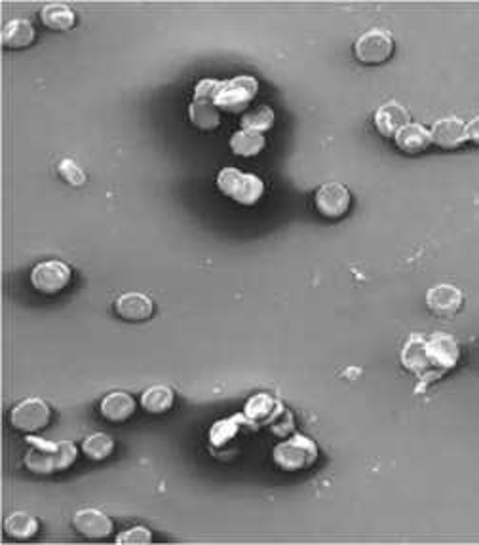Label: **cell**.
<instances>
[{"instance_id":"cell-1","label":"cell","mask_w":479,"mask_h":545,"mask_svg":"<svg viewBox=\"0 0 479 545\" xmlns=\"http://www.w3.org/2000/svg\"><path fill=\"white\" fill-rule=\"evenodd\" d=\"M27 452L23 464L33 475H54L71 469L78 458V448L71 441H46L27 436Z\"/></svg>"},{"instance_id":"cell-2","label":"cell","mask_w":479,"mask_h":545,"mask_svg":"<svg viewBox=\"0 0 479 545\" xmlns=\"http://www.w3.org/2000/svg\"><path fill=\"white\" fill-rule=\"evenodd\" d=\"M215 185L223 196L244 208H254L265 196L263 179L254 173H244L236 168H223L217 173Z\"/></svg>"},{"instance_id":"cell-3","label":"cell","mask_w":479,"mask_h":545,"mask_svg":"<svg viewBox=\"0 0 479 545\" xmlns=\"http://www.w3.org/2000/svg\"><path fill=\"white\" fill-rule=\"evenodd\" d=\"M318 457L319 448L316 441L303 434H297V431L272 448L274 466L287 473H299L310 469L318 462Z\"/></svg>"},{"instance_id":"cell-4","label":"cell","mask_w":479,"mask_h":545,"mask_svg":"<svg viewBox=\"0 0 479 545\" xmlns=\"http://www.w3.org/2000/svg\"><path fill=\"white\" fill-rule=\"evenodd\" d=\"M400 361H401V367L407 373L415 375L419 378V384L415 388L417 394H424L430 384H436L438 380H442V376L438 373H433L432 369L430 354H428V338L422 336L421 333L409 334L401 348Z\"/></svg>"},{"instance_id":"cell-5","label":"cell","mask_w":479,"mask_h":545,"mask_svg":"<svg viewBox=\"0 0 479 545\" xmlns=\"http://www.w3.org/2000/svg\"><path fill=\"white\" fill-rule=\"evenodd\" d=\"M259 80L249 75H240L231 80H221L219 92L215 96V105L226 115H244L251 103L257 98Z\"/></svg>"},{"instance_id":"cell-6","label":"cell","mask_w":479,"mask_h":545,"mask_svg":"<svg viewBox=\"0 0 479 545\" xmlns=\"http://www.w3.org/2000/svg\"><path fill=\"white\" fill-rule=\"evenodd\" d=\"M257 429L259 427L254 422H249L244 413L217 420L212 424L208 431V448L215 458H223L224 454H234L236 441L242 436L249 434V431H257Z\"/></svg>"},{"instance_id":"cell-7","label":"cell","mask_w":479,"mask_h":545,"mask_svg":"<svg viewBox=\"0 0 479 545\" xmlns=\"http://www.w3.org/2000/svg\"><path fill=\"white\" fill-rule=\"evenodd\" d=\"M52 422V406L40 397L19 401L10 411V426L23 436H36Z\"/></svg>"},{"instance_id":"cell-8","label":"cell","mask_w":479,"mask_h":545,"mask_svg":"<svg viewBox=\"0 0 479 545\" xmlns=\"http://www.w3.org/2000/svg\"><path fill=\"white\" fill-rule=\"evenodd\" d=\"M396 50V40L392 33L384 29H370L359 35L354 42V57L361 65H382L392 57Z\"/></svg>"},{"instance_id":"cell-9","label":"cell","mask_w":479,"mask_h":545,"mask_svg":"<svg viewBox=\"0 0 479 545\" xmlns=\"http://www.w3.org/2000/svg\"><path fill=\"white\" fill-rule=\"evenodd\" d=\"M29 282L33 289L46 297H54V294L63 293L73 282V270L63 261H42L33 266Z\"/></svg>"},{"instance_id":"cell-10","label":"cell","mask_w":479,"mask_h":545,"mask_svg":"<svg viewBox=\"0 0 479 545\" xmlns=\"http://www.w3.org/2000/svg\"><path fill=\"white\" fill-rule=\"evenodd\" d=\"M352 206V194L342 183H324L314 192V210L326 221L345 219Z\"/></svg>"},{"instance_id":"cell-11","label":"cell","mask_w":479,"mask_h":545,"mask_svg":"<svg viewBox=\"0 0 479 545\" xmlns=\"http://www.w3.org/2000/svg\"><path fill=\"white\" fill-rule=\"evenodd\" d=\"M428 354L433 373H438L442 378L459 365L463 355L459 340L442 331L428 338Z\"/></svg>"},{"instance_id":"cell-12","label":"cell","mask_w":479,"mask_h":545,"mask_svg":"<svg viewBox=\"0 0 479 545\" xmlns=\"http://www.w3.org/2000/svg\"><path fill=\"white\" fill-rule=\"evenodd\" d=\"M426 308L430 314L449 320L464 308V293L453 283L433 285L426 293Z\"/></svg>"},{"instance_id":"cell-13","label":"cell","mask_w":479,"mask_h":545,"mask_svg":"<svg viewBox=\"0 0 479 545\" xmlns=\"http://www.w3.org/2000/svg\"><path fill=\"white\" fill-rule=\"evenodd\" d=\"M432 145L442 150H461L468 143V124L459 117H443L433 122Z\"/></svg>"},{"instance_id":"cell-14","label":"cell","mask_w":479,"mask_h":545,"mask_svg":"<svg viewBox=\"0 0 479 545\" xmlns=\"http://www.w3.org/2000/svg\"><path fill=\"white\" fill-rule=\"evenodd\" d=\"M73 529L80 538L88 541H103L114 534V522L107 513L94 508H86L75 513Z\"/></svg>"},{"instance_id":"cell-15","label":"cell","mask_w":479,"mask_h":545,"mask_svg":"<svg viewBox=\"0 0 479 545\" xmlns=\"http://www.w3.org/2000/svg\"><path fill=\"white\" fill-rule=\"evenodd\" d=\"M286 408L287 406L280 399H276L270 394L259 392L245 401L242 413L245 415V418L249 422H254L259 429L261 427L268 429V426L276 420L286 411Z\"/></svg>"},{"instance_id":"cell-16","label":"cell","mask_w":479,"mask_h":545,"mask_svg":"<svg viewBox=\"0 0 479 545\" xmlns=\"http://www.w3.org/2000/svg\"><path fill=\"white\" fill-rule=\"evenodd\" d=\"M112 308L114 314L128 324L149 322L154 314V303L145 293H124L114 301Z\"/></svg>"},{"instance_id":"cell-17","label":"cell","mask_w":479,"mask_h":545,"mask_svg":"<svg viewBox=\"0 0 479 545\" xmlns=\"http://www.w3.org/2000/svg\"><path fill=\"white\" fill-rule=\"evenodd\" d=\"M411 122V115L407 107H403L400 101H386L382 103L373 115V126L375 129L386 139H394L396 133L405 128Z\"/></svg>"},{"instance_id":"cell-18","label":"cell","mask_w":479,"mask_h":545,"mask_svg":"<svg viewBox=\"0 0 479 545\" xmlns=\"http://www.w3.org/2000/svg\"><path fill=\"white\" fill-rule=\"evenodd\" d=\"M394 145L400 152L409 156L422 154L432 147V131L419 122H409L396 133Z\"/></svg>"},{"instance_id":"cell-19","label":"cell","mask_w":479,"mask_h":545,"mask_svg":"<svg viewBox=\"0 0 479 545\" xmlns=\"http://www.w3.org/2000/svg\"><path fill=\"white\" fill-rule=\"evenodd\" d=\"M135 399L126 392H110L99 403V415L109 424H124L135 413Z\"/></svg>"},{"instance_id":"cell-20","label":"cell","mask_w":479,"mask_h":545,"mask_svg":"<svg viewBox=\"0 0 479 545\" xmlns=\"http://www.w3.org/2000/svg\"><path fill=\"white\" fill-rule=\"evenodd\" d=\"M36 38L35 26L29 19H12L3 27L0 42L6 50H26Z\"/></svg>"},{"instance_id":"cell-21","label":"cell","mask_w":479,"mask_h":545,"mask_svg":"<svg viewBox=\"0 0 479 545\" xmlns=\"http://www.w3.org/2000/svg\"><path fill=\"white\" fill-rule=\"evenodd\" d=\"M189 120L200 131H215L221 126V110L210 99H193L189 105Z\"/></svg>"},{"instance_id":"cell-22","label":"cell","mask_w":479,"mask_h":545,"mask_svg":"<svg viewBox=\"0 0 479 545\" xmlns=\"http://www.w3.org/2000/svg\"><path fill=\"white\" fill-rule=\"evenodd\" d=\"M173 405H175V392L170 388V386L156 384L141 394V406L149 415L154 416L166 415L172 411Z\"/></svg>"},{"instance_id":"cell-23","label":"cell","mask_w":479,"mask_h":545,"mask_svg":"<svg viewBox=\"0 0 479 545\" xmlns=\"http://www.w3.org/2000/svg\"><path fill=\"white\" fill-rule=\"evenodd\" d=\"M40 532V522L26 513V511H14L5 520V534L14 541H29Z\"/></svg>"},{"instance_id":"cell-24","label":"cell","mask_w":479,"mask_h":545,"mask_svg":"<svg viewBox=\"0 0 479 545\" xmlns=\"http://www.w3.org/2000/svg\"><path fill=\"white\" fill-rule=\"evenodd\" d=\"M234 156L240 158H255L259 156L266 147L265 133L251 131V129H238L231 135V141H228Z\"/></svg>"},{"instance_id":"cell-25","label":"cell","mask_w":479,"mask_h":545,"mask_svg":"<svg viewBox=\"0 0 479 545\" xmlns=\"http://www.w3.org/2000/svg\"><path fill=\"white\" fill-rule=\"evenodd\" d=\"M40 24L50 31H71L77 26V14L67 5H46L40 10Z\"/></svg>"},{"instance_id":"cell-26","label":"cell","mask_w":479,"mask_h":545,"mask_svg":"<svg viewBox=\"0 0 479 545\" xmlns=\"http://www.w3.org/2000/svg\"><path fill=\"white\" fill-rule=\"evenodd\" d=\"M114 439L109 434H103V431H98V434H91L88 436L82 445L80 450L84 452V457L91 462H105L107 458H110V454L114 452Z\"/></svg>"},{"instance_id":"cell-27","label":"cell","mask_w":479,"mask_h":545,"mask_svg":"<svg viewBox=\"0 0 479 545\" xmlns=\"http://www.w3.org/2000/svg\"><path fill=\"white\" fill-rule=\"evenodd\" d=\"M274 122H276V112L268 105H257L240 117L242 129H251L259 133L270 131L274 128Z\"/></svg>"},{"instance_id":"cell-28","label":"cell","mask_w":479,"mask_h":545,"mask_svg":"<svg viewBox=\"0 0 479 545\" xmlns=\"http://www.w3.org/2000/svg\"><path fill=\"white\" fill-rule=\"evenodd\" d=\"M57 175L65 180L67 185L77 187V189L84 187L88 180L86 173L73 160H68V158H63V160L57 164Z\"/></svg>"},{"instance_id":"cell-29","label":"cell","mask_w":479,"mask_h":545,"mask_svg":"<svg viewBox=\"0 0 479 545\" xmlns=\"http://www.w3.org/2000/svg\"><path fill=\"white\" fill-rule=\"evenodd\" d=\"M119 545H149L152 543V532L147 527H133L114 538Z\"/></svg>"},{"instance_id":"cell-30","label":"cell","mask_w":479,"mask_h":545,"mask_svg":"<svg viewBox=\"0 0 479 545\" xmlns=\"http://www.w3.org/2000/svg\"><path fill=\"white\" fill-rule=\"evenodd\" d=\"M268 431L272 436H276L280 439H286L295 434V418H293V413L289 411V408H286V411L268 426Z\"/></svg>"},{"instance_id":"cell-31","label":"cell","mask_w":479,"mask_h":545,"mask_svg":"<svg viewBox=\"0 0 479 545\" xmlns=\"http://www.w3.org/2000/svg\"><path fill=\"white\" fill-rule=\"evenodd\" d=\"M468 143L479 149V117L472 118L468 122Z\"/></svg>"}]
</instances>
